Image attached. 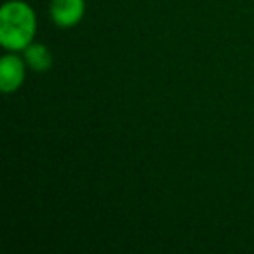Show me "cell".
Returning <instances> with one entry per match:
<instances>
[{
    "mask_svg": "<svg viewBox=\"0 0 254 254\" xmlns=\"http://www.w3.org/2000/svg\"><path fill=\"white\" fill-rule=\"evenodd\" d=\"M37 18L23 0H9L0 9V44L11 53L25 51L33 42Z\"/></svg>",
    "mask_w": 254,
    "mask_h": 254,
    "instance_id": "1",
    "label": "cell"
},
{
    "mask_svg": "<svg viewBox=\"0 0 254 254\" xmlns=\"http://www.w3.org/2000/svg\"><path fill=\"white\" fill-rule=\"evenodd\" d=\"M26 77V61L25 58L16 56L14 53L7 54L0 61V89L9 94L21 87Z\"/></svg>",
    "mask_w": 254,
    "mask_h": 254,
    "instance_id": "2",
    "label": "cell"
},
{
    "mask_svg": "<svg viewBox=\"0 0 254 254\" xmlns=\"http://www.w3.org/2000/svg\"><path fill=\"white\" fill-rule=\"evenodd\" d=\"M84 0H53L51 2V19L61 28H71L84 18Z\"/></svg>",
    "mask_w": 254,
    "mask_h": 254,
    "instance_id": "3",
    "label": "cell"
},
{
    "mask_svg": "<svg viewBox=\"0 0 254 254\" xmlns=\"http://www.w3.org/2000/svg\"><path fill=\"white\" fill-rule=\"evenodd\" d=\"M23 53H25L23 58H25L26 64H28L33 71H40V73H42V71L51 70V66H53V54H51V51L47 49L44 44L32 42Z\"/></svg>",
    "mask_w": 254,
    "mask_h": 254,
    "instance_id": "4",
    "label": "cell"
}]
</instances>
